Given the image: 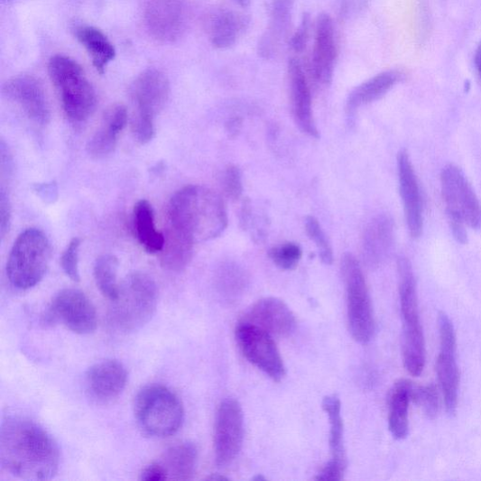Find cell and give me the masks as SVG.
<instances>
[{
    "label": "cell",
    "instance_id": "d590c367",
    "mask_svg": "<svg viewBox=\"0 0 481 481\" xmlns=\"http://www.w3.org/2000/svg\"><path fill=\"white\" fill-rule=\"evenodd\" d=\"M302 249L299 244L287 242L273 246L269 251L271 261L282 270H292L302 259Z\"/></svg>",
    "mask_w": 481,
    "mask_h": 481
},
{
    "label": "cell",
    "instance_id": "60d3db41",
    "mask_svg": "<svg viewBox=\"0 0 481 481\" xmlns=\"http://www.w3.org/2000/svg\"><path fill=\"white\" fill-rule=\"evenodd\" d=\"M12 218V206L9 195L5 189L2 187L0 190V233L5 238L10 230Z\"/></svg>",
    "mask_w": 481,
    "mask_h": 481
},
{
    "label": "cell",
    "instance_id": "e575fe53",
    "mask_svg": "<svg viewBox=\"0 0 481 481\" xmlns=\"http://www.w3.org/2000/svg\"><path fill=\"white\" fill-rule=\"evenodd\" d=\"M305 227L308 236L314 242L318 249L320 261L327 265H331L334 261L333 249L319 220L314 217H308L305 221Z\"/></svg>",
    "mask_w": 481,
    "mask_h": 481
},
{
    "label": "cell",
    "instance_id": "277c9868",
    "mask_svg": "<svg viewBox=\"0 0 481 481\" xmlns=\"http://www.w3.org/2000/svg\"><path fill=\"white\" fill-rule=\"evenodd\" d=\"M399 295L402 322V358L406 371L415 377L426 364V345L419 308L413 266L407 258L398 261Z\"/></svg>",
    "mask_w": 481,
    "mask_h": 481
},
{
    "label": "cell",
    "instance_id": "4316f807",
    "mask_svg": "<svg viewBox=\"0 0 481 481\" xmlns=\"http://www.w3.org/2000/svg\"><path fill=\"white\" fill-rule=\"evenodd\" d=\"M414 385L409 380L398 381L388 403V428L396 440H403L409 433V407L413 401Z\"/></svg>",
    "mask_w": 481,
    "mask_h": 481
},
{
    "label": "cell",
    "instance_id": "f546056e",
    "mask_svg": "<svg viewBox=\"0 0 481 481\" xmlns=\"http://www.w3.org/2000/svg\"><path fill=\"white\" fill-rule=\"evenodd\" d=\"M133 221L136 239L144 250L150 254H160L164 247L165 235L157 231L149 201L143 199L134 205Z\"/></svg>",
    "mask_w": 481,
    "mask_h": 481
},
{
    "label": "cell",
    "instance_id": "9c48e42d",
    "mask_svg": "<svg viewBox=\"0 0 481 481\" xmlns=\"http://www.w3.org/2000/svg\"><path fill=\"white\" fill-rule=\"evenodd\" d=\"M341 271L347 290L351 335L359 343L369 342L375 330V320L369 288L362 268L356 258L348 254L343 257Z\"/></svg>",
    "mask_w": 481,
    "mask_h": 481
},
{
    "label": "cell",
    "instance_id": "2e32d148",
    "mask_svg": "<svg viewBox=\"0 0 481 481\" xmlns=\"http://www.w3.org/2000/svg\"><path fill=\"white\" fill-rule=\"evenodd\" d=\"M150 35L162 42H174L187 28V12L180 0H151L144 14Z\"/></svg>",
    "mask_w": 481,
    "mask_h": 481
},
{
    "label": "cell",
    "instance_id": "4fadbf2b",
    "mask_svg": "<svg viewBox=\"0 0 481 481\" xmlns=\"http://www.w3.org/2000/svg\"><path fill=\"white\" fill-rule=\"evenodd\" d=\"M440 349L437 360V374L448 413H456L459 399L460 371L457 363V337L450 318L439 316Z\"/></svg>",
    "mask_w": 481,
    "mask_h": 481
},
{
    "label": "cell",
    "instance_id": "1f68e13d",
    "mask_svg": "<svg viewBox=\"0 0 481 481\" xmlns=\"http://www.w3.org/2000/svg\"><path fill=\"white\" fill-rule=\"evenodd\" d=\"M198 461V450L190 442L180 443L170 448L162 461L169 479L190 480L193 478Z\"/></svg>",
    "mask_w": 481,
    "mask_h": 481
},
{
    "label": "cell",
    "instance_id": "cb8c5ba5",
    "mask_svg": "<svg viewBox=\"0 0 481 481\" xmlns=\"http://www.w3.org/2000/svg\"><path fill=\"white\" fill-rule=\"evenodd\" d=\"M294 0H271L270 21L258 42V54L264 60L276 55L287 39Z\"/></svg>",
    "mask_w": 481,
    "mask_h": 481
},
{
    "label": "cell",
    "instance_id": "5bb4252c",
    "mask_svg": "<svg viewBox=\"0 0 481 481\" xmlns=\"http://www.w3.org/2000/svg\"><path fill=\"white\" fill-rule=\"evenodd\" d=\"M244 440V414L240 403L227 399L218 407L214 432L216 463L220 467L231 465L238 456Z\"/></svg>",
    "mask_w": 481,
    "mask_h": 481
},
{
    "label": "cell",
    "instance_id": "ba28073f",
    "mask_svg": "<svg viewBox=\"0 0 481 481\" xmlns=\"http://www.w3.org/2000/svg\"><path fill=\"white\" fill-rule=\"evenodd\" d=\"M130 95L135 107L132 120L134 139L147 144L154 136V119L170 98V80L162 71L147 69L133 82Z\"/></svg>",
    "mask_w": 481,
    "mask_h": 481
},
{
    "label": "cell",
    "instance_id": "4dcf8cb0",
    "mask_svg": "<svg viewBox=\"0 0 481 481\" xmlns=\"http://www.w3.org/2000/svg\"><path fill=\"white\" fill-rule=\"evenodd\" d=\"M194 245L193 240L167 227L164 247L159 254L160 263L169 271H182L192 259Z\"/></svg>",
    "mask_w": 481,
    "mask_h": 481
},
{
    "label": "cell",
    "instance_id": "7c38bea8",
    "mask_svg": "<svg viewBox=\"0 0 481 481\" xmlns=\"http://www.w3.org/2000/svg\"><path fill=\"white\" fill-rule=\"evenodd\" d=\"M244 356L271 379L281 382L286 375L283 359L276 342L266 331L240 323L236 332Z\"/></svg>",
    "mask_w": 481,
    "mask_h": 481
},
{
    "label": "cell",
    "instance_id": "e0dca14e",
    "mask_svg": "<svg viewBox=\"0 0 481 481\" xmlns=\"http://www.w3.org/2000/svg\"><path fill=\"white\" fill-rule=\"evenodd\" d=\"M400 194L409 234L419 238L423 231V206L420 182L406 151L398 154Z\"/></svg>",
    "mask_w": 481,
    "mask_h": 481
},
{
    "label": "cell",
    "instance_id": "7bdbcfd3",
    "mask_svg": "<svg viewBox=\"0 0 481 481\" xmlns=\"http://www.w3.org/2000/svg\"><path fill=\"white\" fill-rule=\"evenodd\" d=\"M37 191L42 195L45 200L55 199L54 195L57 194L58 190L55 183H45V185L37 188Z\"/></svg>",
    "mask_w": 481,
    "mask_h": 481
},
{
    "label": "cell",
    "instance_id": "f35d334b",
    "mask_svg": "<svg viewBox=\"0 0 481 481\" xmlns=\"http://www.w3.org/2000/svg\"><path fill=\"white\" fill-rule=\"evenodd\" d=\"M222 188L227 198L237 200L243 194L241 170L235 165L228 166L222 177Z\"/></svg>",
    "mask_w": 481,
    "mask_h": 481
},
{
    "label": "cell",
    "instance_id": "ab89813d",
    "mask_svg": "<svg viewBox=\"0 0 481 481\" xmlns=\"http://www.w3.org/2000/svg\"><path fill=\"white\" fill-rule=\"evenodd\" d=\"M311 19L309 14H304L299 28L290 39V47L295 53H302L310 40Z\"/></svg>",
    "mask_w": 481,
    "mask_h": 481
},
{
    "label": "cell",
    "instance_id": "ee69618b",
    "mask_svg": "<svg viewBox=\"0 0 481 481\" xmlns=\"http://www.w3.org/2000/svg\"><path fill=\"white\" fill-rule=\"evenodd\" d=\"M242 124L243 122L241 118L234 117L227 123V131L231 134V136L235 137L240 133Z\"/></svg>",
    "mask_w": 481,
    "mask_h": 481
},
{
    "label": "cell",
    "instance_id": "9a60e30c",
    "mask_svg": "<svg viewBox=\"0 0 481 481\" xmlns=\"http://www.w3.org/2000/svg\"><path fill=\"white\" fill-rule=\"evenodd\" d=\"M4 94L35 125L44 126L50 124V103L42 83L36 78L29 75L13 78L5 83Z\"/></svg>",
    "mask_w": 481,
    "mask_h": 481
},
{
    "label": "cell",
    "instance_id": "5b68a950",
    "mask_svg": "<svg viewBox=\"0 0 481 481\" xmlns=\"http://www.w3.org/2000/svg\"><path fill=\"white\" fill-rule=\"evenodd\" d=\"M49 74L69 120L81 124L93 116L97 104L96 90L79 62L56 55L50 60Z\"/></svg>",
    "mask_w": 481,
    "mask_h": 481
},
{
    "label": "cell",
    "instance_id": "83f0119b",
    "mask_svg": "<svg viewBox=\"0 0 481 481\" xmlns=\"http://www.w3.org/2000/svg\"><path fill=\"white\" fill-rule=\"evenodd\" d=\"M402 79V74L395 70L382 72L356 87L347 101V110L353 114L361 106L383 98L389 90Z\"/></svg>",
    "mask_w": 481,
    "mask_h": 481
},
{
    "label": "cell",
    "instance_id": "603a6c76",
    "mask_svg": "<svg viewBox=\"0 0 481 481\" xmlns=\"http://www.w3.org/2000/svg\"><path fill=\"white\" fill-rule=\"evenodd\" d=\"M246 14L228 8H217L206 18L205 27L210 42L217 50L234 47L249 26Z\"/></svg>",
    "mask_w": 481,
    "mask_h": 481
},
{
    "label": "cell",
    "instance_id": "bcb514c9",
    "mask_svg": "<svg viewBox=\"0 0 481 481\" xmlns=\"http://www.w3.org/2000/svg\"><path fill=\"white\" fill-rule=\"evenodd\" d=\"M233 2L242 8H247L252 4V0H233Z\"/></svg>",
    "mask_w": 481,
    "mask_h": 481
},
{
    "label": "cell",
    "instance_id": "d6a6232c",
    "mask_svg": "<svg viewBox=\"0 0 481 481\" xmlns=\"http://www.w3.org/2000/svg\"><path fill=\"white\" fill-rule=\"evenodd\" d=\"M118 269L119 261L111 254L100 256L95 264L94 274L97 285L109 301L116 300L119 292Z\"/></svg>",
    "mask_w": 481,
    "mask_h": 481
},
{
    "label": "cell",
    "instance_id": "7a4b0ae2",
    "mask_svg": "<svg viewBox=\"0 0 481 481\" xmlns=\"http://www.w3.org/2000/svg\"><path fill=\"white\" fill-rule=\"evenodd\" d=\"M167 222L168 227L198 243L219 237L228 220L220 195L208 188L189 186L171 198Z\"/></svg>",
    "mask_w": 481,
    "mask_h": 481
},
{
    "label": "cell",
    "instance_id": "f1b7e54d",
    "mask_svg": "<svg viewBox=\"0 0 481 481\" xmlns=\"http://www.w3.org/2000/svg\"><path fill=\"white\" fill-rule=\"evenodd\" d=\"M74 34L89 55L97 71L103 75L116 57L113 43L102 31L93 26H77Z\"/></svg>",
    "mask_w": 481,
    "mask_h": 481
},
{
    "label": "cell",
    "instance_id": "484cf974",
    "mask_svg": "<svg viewBox=\"0 0 481 481\" xmlns=\"http://www.w3.org/2000/svg\"><path fill=\"white\" fill-rule=\"evenodd\" d=\"M127 120L128 113L124 105L111 106L105 114L101 127L88 143V154L99 159L116 150L119 135L125 129Z\"/></svg>",
    "mask_w": 481,
    "mask_h": 481
},
{
    "label": "cell",
    "instance_id": "836d02e7",
    "mask_svg": "<svg viewBox=\"0 0 481 481\" xmlns=\"http://www.w3.org/2000/svg\"><path fill=\"white\" fill-rule=\"evenodd\" d=\"M218 287L227 296L241 294L247 285L245 272L235 263L223 264L217 276Z\"/></svg>",
    "mask_w": 481,
    "mask_h": 481
},
{
    "label": "cell",
    "instance_id": "8992f818",
    "mask_svg": "<svg viewBox=\"0 0 481 481\" xmlns=\"http://www.w3.org/2000/svg\"><path fill=\"white\" fill-rule=\"evenodd\" d=\"M134 417L151 438L166 439L175 434L185 420L180 399L164 385L144 387L134 400Z\"/></svg>",
    "mask_w": 481,
    "mask_h": 481
},
{
    "label": "cell",
    "instance_id": "52a82bcc",
    "mask_svg": "<svg viewBox=\"0 0 481 481\" xmlns=\"http://www.w3.org/2000/svg\"><path fill=\"white\" fill-rule=\"evenodd\" d=\"M51 245L38 228H28L15 240L7 262V277L20 290L39 284L50 266Z\"/></svg>",
    "mask_w": 481,
    "mask_h": 481
},
{
    "label": "cell",
    "instance_id": "8fae6325",
    "mask_svg": "<svg viewBox=\"0 0 481 481\" xmlns=\"http://www.w3.org/2000/svg\"><path fill=\"white\" fill-rule=\"evenodd\" d=\"M48 324L61 323L79 335L97 330L98 320L95 306L88 296L77 289H65L55 297L45 315Z\"/></svg>",
    "mask_w": 481,
    "mask_h": 481
},
{
    "label": "cell",
    "instance_id": "ffe728a7",
    "mask_svg": "<svg viewBox=\"0 0 481 481\" xmlns=\"http://www.w3.org/2000/svg\"><path fill=\"white\" fill-rule=\"evenodd\" d=\"M288 76L291 111L295 124L303 133L318 139L319 131L313 116L311 90L300 60H290Z\"/></svg>",
    "mask_w": 481,
    "mask_h": 481
},
{
    "label": "cell",
    "instance_id": "3957f363",
    "mask_svg": "<svg viewBox=\"0 0 481 481\" xmlns=\"http://www.w3.org/2000/svg\"><path fill=\"white\" fill-rule=\"evenodd\" d=\"M110 302L107 319L114 330L125 334L140 330L156 311L157 286L147 273H132L120 284L116 299Z\"/></svg>",
    "mask_w": 481,
    "mask_h": 481
},
{
    "label": "cell",
    "instance_id": "44dd1931",
    "mask_svg": "<svg viewBox=\"0 0 481 481\" xmlns=\"http://www.w3.org/2000/svg\"><path fill=\"white\" fill-rule=\"evenodd\" d=\"M128 374L125 366L118 360L99 362L88 371L87 392L99 402H108L118 398L127 384Z\"/></svg>",
    "mask_w": 481,
    "mask_h": 481
},
{
    "label": "cell",
    "instance_id": "7402d4cb",
    "mask_svg": "<svg viewBox=\"0 0 481 481\" xmlns=\"http://www.w3.org/2000/svg\"><path fill=\"white\" fill-rule=\"evenodd\" d=\"M323 408L329 419V446L331 460L317 476L318 480L337 481L343 478L347 470L345 449V425L341 417V403L336 395L328 396L323 401Z\"/></svg>",
    "mask_w": 481,
    "mask_h": 481
},
{
    "label": "cell",
    "instance_id": "6da1fadb",
    "mask_svg": "<svg viewBox=\"0 0 481 481\" xmlns=\"http://www.w3.org/2000/svg\"><path fill=\"white\" fill-rule=\"evenodd\" d=\"M60 449L51 435L27 419L9 418L0 430V464L24 480H49L59 471Z\"/></svg>",
    "mask_w": 481,
    "mask_h": 481
},
{
    "label": "cell",
    "instance_id": "d4e9b609",
    "mask_svg": "<svg viewBox=\"0 0 481 481\" xmlns=\"http://www.w3.org/2000/svg\"><path fill=\"white\" fill-rule=\"evenodd\" d=\"M394 242V223L391 217L380 214L366 224L362 236L363 256L372 265H378L388 256Z\"/></svg>",
    "mask_w": 481,
    "mask_h": 481
},
{
    "label": "cell",
    "instance_id": "7dc6e473",
    "mask_svg": "<svg viewBox=\"0 0 481 481\" xmlns=\"http://www.w3.org/2000/svg\"><path fill=\"white\" fill-rule=\"evenodd\" d=\"M477 70H478L479 75H480V77H481V65H480L479 67H477Z\"/></svg>",
    "mask_w": 481,
    "mask_h": 481
},
{
    "label": "cell",
    "instance_id": "30bf717a",
    "mask_svg": "<svg viewBox=\"0 0 481 481\" xmlns=\"http://www.w3.org/2000/svg\"><path fill=\"white\" fill-rule=\"evenodd\" d=\"M440 180L449 224L477 230L481 227V204L463 171L455 165H447Z\"/></svg>",
    "mask_w": 481,
    "mask_h": 481
},
{
    "label": "cell",
    "instance_id": "d6986e66",
    "mask_svg": "<svg viewBox=\"0 0 481 481\" xmlns=\"http://www.w3.org/2000/svg\"><path fill=\"white\" fill-rule=\"evenodd\" d=\"M241 323L255 326L271 336L287 337L293 332L296 319L285 302L276 297H267L252 306Z\"/></svg>",
    "mask_w": 481,
    "mask_h": 481
},
{
    "label": "cell",
    "instance_id": "8d00e7d4",
    "mask_svg": "<svg viewBox=\"0 0 481 481\" xmlns=\"http://www.w3.org/2000/svg\"><path fill=\"white\" fill-rule=\"evenodd\" d=\"M413 401L422 409L424 414L434 419L439 411V397L437 388L432 384L414 386Z\"/></svg>",
    "mask_w": 481,
    "mask_h": 481
},
{
    "label": "cell",
    "instance_id": "f6af8a7d",
    "mask_svg": "<svg viewBox=\"0 0 481 481\" xmlns=\"http://www.w3.org/2000/svg\"><path fill=\"white\" fill-rule=\"evenodd\" d=\"M475 62H476V68L481 65V42H480V43L478 45V48H477V50L476 51Z\"/></svg>",
    "mask_w": 481,
    "mask_h": 481
},
{
    "label": "cell",
    "instance_id": "74e56055",
    "mask_svg": "<svg viewBox=\"0 0 481 481\" xmlns=\"http://www.w3.org/2000/svg\"><path fill=\"white\" fill-rule=\"evenodd\" d=\"M80 245L81 241L79 238L72 239L63 251L60 259V264L62 270L66 273V276L70 278L75 282H80L79 267Z\"/></svg>",
    "mask_w": 481,
    "mask_h": 481
},
{
    "label": "cell",
    "instance_id": "ac0fdd59",
    "mask_svg": "<svg viewBox=\"0 0 481 481\" xmlns=\"http://www.w3.org/2000/svg\"><path fill=\"white\" fill-rule=\"evenodd\" d=\"M337 53L333 19L328 14H320L316 22L311 60V77L317 84H331Z\"/></svg>",
    "mask_w": 481,
    "mask_h": 481
},
{
    "label": "cell",
    "instance_id": "b9f144b4",
    "mask_svg": "<svg viewBox=\"0 0 481 481\" xmlns=\"http://www.w3.org/2000/svg\"><path fill=\"white\" fill-rule=\"evenodd\" d=\"M169 479L168 473L162 463H153L143 469L141 480L163 481Z\"/></svg>",
    "mask_w": 481,
    "mask_h": 481
}]
</instances>
